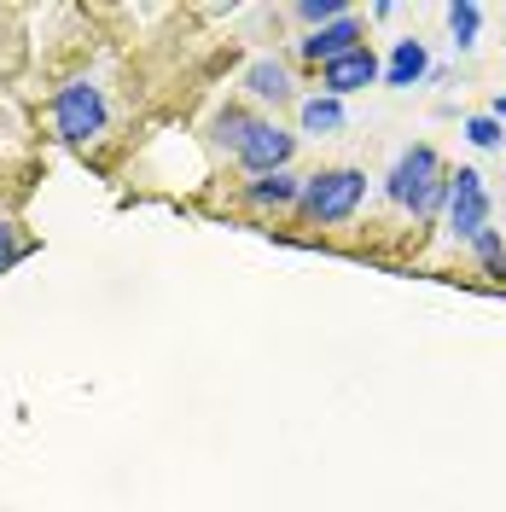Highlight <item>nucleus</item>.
<instances>
[{
  "label": "nucleus",
  "instance_id": "nucleus-15",
  "mask_svg": "<svg viewBox=\"0 0 506 512\" xmlns=\"http://www.w3.org/2000/svg\"><path fill=\"white\" fill-rule=\"evenodd\" d=\"M297 18H303V24H338V18H349V6L344 0H303Z\"/></svg>",
  "mask_w": 506,
  "mask_h": 512
},
{
  "label": "nucleus",
  "instance_id": "nucleus-6",
  "mask_svg": "<svg viewBox=\"0 0 506 512\" xmlns=\"http://www.w3.org/2000/svg\"><path fill=\"white\" fill-rule=\"evenodd\" d=\"M379 76H384V64L373 59V47H355V53H344L338 64H326V70H320V94H326V99L361 94V88H373Z\"/></svg>",
  "mask_w": 506,
  "mask_h": 512
},
{
  "label": "nucleus",
  "instance_id": "nucleus-4",
  "mask_svg": "<svg viewBox=\"0 0 506 512\" xmlns=\"http://www.w3.org/2000/svg\"><path fill=\"white\" fill-rule=\"evenodd\" d=\"M489 227V187L477 169H454L448 175V233L454 239H477Z\"/></svg>",
  "mask_w": 506,
  "mask_h": 512
},
{
  "label": "nucleus",
  "instance_id": "nucleus-14",
  "mask_svg": "<svg viewBox=\"0 0 506 512\" xmlns=\"http://www.w3.org/2000/svg\"><path fill=\"white\" fill-rule=\"evenodd\" d=\"M466 140H472L477 152H495L506 140V123H495V117H466Z\"/></svg>",
  "mask_w": 506,
  "mask_h": 512
},
{
  "label": "nucleus",
  "instance_id": "nucleus-3",
  "mask_svg": "<svg viewBox=\"0 0 506 512\" xmlns=\"http://www.w3.org/2000/svg\"><path fill=\"white\" fill-rule=\"evenodd\" d=\"M105 94H99L94 82H70L53 94V128H59V140L70 146H94L99 134H105Z\"/></svg>",
  "mask_w": 506,
  "mask_h": 512
},
{
  "label": "nucleus",
  "instance_id": "nucleus-18",
  "mask_svg": "<svg viewBox=\"0 0 506 512\" xmlns=\"http://www.w3.org/2000/svg\"><path fill=\"white\" fill-rule=\"evenodd\" d=\"M489 117H495V123H506V94L495 99V111H489Z\"/></svg>",
  "mask_w": 506,
  "mask_h": 512
},
{
  "label": "nucleus",
  "instance_id": "nucleus-9",
  "mask_svg": "<svg viewBox=\"0 0 506 512\" xmlns=\"http://www.w3.org/2000/svg\"><path fill=\"white\" fill-rule=\"evenodd\" d=\"M425 70H431V53H425V41H396L390 47V64H384V82L390 88H413V82H425Z\"/></svg>",
  "mask_w": 506,
  "mask_h": 512
},
{
  "label": "nucleus",
  "instance_id": "nucleus-17",
  "mask_svg": "<svg viewBox=\"0 0 506 512\" xmlns=\"http://www.w3.org/2000/svg\"><path fill=\"white\" fill-rule=\"evenodd\" d=\"M24 256V233L12 222H0V274H12V262Z\"/></svg>",
  "mask_w": 506,
  "mask_h": 512
},
{
  "label": "nucleus",
  "instance_id": "nucleus-10",
  "mask_svg": "<svg viewBox=\"0 0 506 512\" xmlns=\"http://www.w3.org/2000/svg\"><path fill=\"white\" fill-rule=\"evenodd\" d=\"M245 88H251L256 99L285 105V99H291V70H285L280 59H251V64H245Z\"/></svg>",
  "mask_w": 506,
  "mask_h": 512
},
{
  "label": "nucleus",
  "instance_id": "nucleus-2",
  "mask_svg": "<svg viewBox=\"0 0 506 512\" xmlns=\"http://www.w3.org/2000/svg\"><path fill=\"white\" fill-rule=\"evenodd\" d=\"M367 204V175L361 169H320V175H303V222L309 227H338L349 222L355 210Z\"/></svg>",
  "mask_w": 506,
  "mask_h": 512
},
{
  "label": "nucleus",
  "instance_id": "nucleus-11",
  "mask_svg": "<svg viewBox=\"0 0 506 512\" xmlns=\"http://www.w3.org/2000/svg\"><path fill=\"white\" fill-rule=\"evenodd\" d=\"M297 117H303V134H315V140H326V134H338V128H344V99L309 94L303 105H297Z\"/></svg>",
  "mask_w": 506,
  "mask_h": 512
},
{
  "label": "nucleus",
  "instance_id": "nucleus-19",
  "mask_svg": "<svg viewBox=\"0 0 506 512\" xmlns=\"http://www.w3.org/2000/svg\"><path fill=\"white\" fill-rule=\"evenodd\" d=\"M501 274H506V262H501Z\"/></svg>",
  "mask_w": 506,
  "mask_h": 512
},
{
  "label": "nucleus",
  "instance_id": "nucleus-1",
  "mask_svg": "<svg viewBox=\"0 0 506 512\" xmlns=\"http://www.w3.org/2000/svg\"><path fill=\"white\" fill-rule=\"evenodd\" d=\"M384 198L402 204V210H413L419 222L437 216V210L448 204V175H443L437 146H408V152L396 158V169L384 175Z\"/></svg>",
  "mask_w": 506,
  "mask_h": 512
},
{
  "label": "nucleus",
  "instance_id": "nucleus-12",
  "mask_svg": "<svg viewBox=\"0 0 506 512\" xmlns=\"http://www.w3.org/2000/svg\"><path fill=\"white\" fill-rule=\"evenodd\" d=\"M251 111H239V105H227L222 117H216V146H227L233 158H239V146H245V134H251Z\"/></svg>",
  "mask_w": 506,
  "mask_h": 512
},
{
  "label": "nucleus",
  "instance_id": "nucleus-7",
  "mask_svg": "<svg viewBox=\"0 0 506 512\" xmlns=\"http://www.w3.org/2000/svg\"><path fill=\"white\" fill-rule=\"evenodd\" d=\"M355 47H367V41H361V18L320 24V30H309L303 41H297V53H303L309 64H320V70H326V64H338L344 53H355Z\"/></svg>",
  "mask_w": 506,
  "mask_h": 512
},
{
  "label": "nucleus",
  "instance_id": "nucleus-13",
  "mask_svg": "<svg viewBox=\"0 0 506 512\" xmlns=\"http://www.w3.org/2000/svg\"><path fill=\"white\" fill-rule=\"evenodd\" d=\"M477 24H483V6H472V0H454L448 6V30H454V47L460 53L477 41Z\"/></svg>",
  "mask_w": 506,
  "mask_h": 512
},
{
  "label": "nucleus",
  "instance_id": "nucleus-5",
  "mask_svg": "<svg viewBox=\"0 0 506 512\" xmlns=\"http://www.w3.org/2000/svg\"><path fill=\"white\" fill-rule=\"evenodd\" d=\"M291 152H297V134L280 123H262L256 117L251 134H245V146H239V163L251 169V175H274V169H285L291 163Z\"/></svg>",
  "mask_w": 506,
  "mask_h": 512
},
{
  "label": "nucleus",
  "instance_id": "nucleus-8",
  "mask_svg": "<svg viewBox=\"0 0 506 512\" xmlns=\"http://www.w3.org/2000/svg\"><path fill=\"white\" fill-rule=\"evenodd\" d=\"M256 210H285V204H297L303 198V175H291V169H274V175H256L251 187H245Z\"/></svg>",
  "mask_w": 506,
  "mask_h": 512
},
{
  "label": "nucleus",
  "instance_id": "nucleus-16",
  "mask_svg": "<svg viewBox=\"0 0 506 512\" xmlns=\"http://www.w3.org/2000/svg\"><path fill=\"white\" fill-rule=\"evenodd\" d=\"M472 251H477V262H483V268H501V262H506L501 233H495V227H483V233H477V239H472Z\"/></svg>",
  "mask_w": 506,
  "mask_h": 512
}]
</instances>
